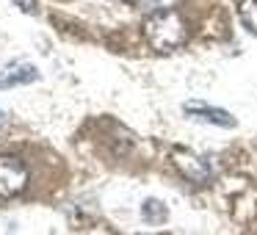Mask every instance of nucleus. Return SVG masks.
I'll list each match as a JSON object with an SVG mask.
<instances>
[{
    "instance_id": "nucleus-1",
    "label": "nucleus",
    "mask_w": 257,
    "mask_h": 235,
    "mask_svg": "<svg viewBox=\"0 0 257 235\" xmlns=\"http://www.w3.org/2000/svg\"><path fill=\"white\" fill-rule=\"evenodd\" d=\"M144 36L158 53H172L185 42V23L177 12L161 9L144 20Z\"/></svg>"
},
{
    "instance_id": "nucleus-2",
    "label": "nucleus",
    "mask_w": 257,
    "mask_h": 235,
    "mask_svg": "<svg viewBox=\"0 0 257 235\" xmlns=\"http://www.w3.org/2000/svg\"><path fill=\"white\" fill-rule=\"evenodd\" d=\"M28 185V169L20 158L0 155V196H17Z\"/></svg>"
},
{
    "instance_id": "nucleus-3",
    "label": "nucleus",
    "mask_w": 257,
    "mask_h": 235,
    "mask_svg": "<svg viewBox=\"0 0 257 235\" xmlns=\"http://www.w3.org/2000/svg\"><path fill=\"white\" fill-rule=\"evenodd\" d=\"M174 166H177L191 183H207V180H210V166H207V161L199 155H194L191 150L174 152Z\"/></svg>"
},
{
    "instance_id": "nucleus-4",
    "label": "nucleus",
    "mask_w": 257,
    "mask_h": 235,
    "mask_svg": "<svg viewBox=\"0 0 257 235\" xmlns=\"http://www.w3.org/2000/svg\"><path fill=\"white\" fill-rule=\"evenodd\" d=\"M183 111L188 113L191 119H199V122H210V125H218V128H235V116L224 108H213L207 102H185Z\"/></svg>"
},
{
    "instance_id": "nucleus-5",
    "label": "nucleus",
    "mask_w": 257,
    "mask_h": 235,
    "mask_svg": "<svg viewBox=\"0 0 257 235\" xmlns=\"http://www.w3.org/2000/svg\"><path fill=\"white\" fill-rule=\"evenodd\" d=\"M39 80V69L28 61H12L0 69V89H14L23 83H34Z\"/></svg>"
},
{
    "instance_id": "nucleus-6",
    "label": "nucleus",
    "mask_w": 257,
    "mask_h": 235,
    "mask_svg": "<svg viewBox=\"0 0 257 235\" xmlns=\"http://www.w3.org/2000/svg\"><path fill=\"white\" fill-rule=\"evenodd\" d=\"M141 216H144V221H150V224H163L169 218V210L163 207L161 199H147L144 207H141Z\"/></svg>"
},
{
    "instance_id": "nucleus-7",
    "label": "nucleus",
    "mask_w": 257,
    "mask_h": 235,
    "mask_svg": "<svg viewBox=\"0 0 257 235\" xmlns=\"http://www.w3.org/2000/svg\"><path fill=\"white\" fill-rule=\"evenodd\" d=\"M238 12H240V20H243V25L257 36V0H243Z\"/></svg>"
},
{
    "instance_id": "nucleus-8",
    "label": "nucleus",
    "mask_w": 257,
    "mask_h": 235,
    "mask_svg": "<svg viewBox=\"0 0 257 235\" xmlns=\"http://www.w3.org/2000/svg\"><path fill=\"white\" fill-rule=\"evenodd\" d=\"M12 3L17 9H23L25 14H36V12H39V9H36V0H12Z\"/></svg>"
},
{
    "instance_id": "nucleus-9",
    "label": "nucleus",
    "mask_w": 257,
    "mask_h": 235,
    "mask_svg": "<svg viewBox=\"0 0 257 235\" xmlns=\"http://www.w3.org/2000/svg\"><path fill=\"white\" fill-rule=\"evenodd\" d=\"M133 3H141V6H150V3H158V0H133Z\"/></svg>"
},
{
    "instance_id": "nucleus-10",
    "label": "nucleus",
    "mask_w": 257,
    "mask_h": 235,
    "mask_svg": "<svg viewBox=\"0 0 257 235\" xmlns=\"http://www.w3.org/2000/svg\"><path fill=\"white\" fill-rule=\"evenodd\" d=\"M6 125V111H0V128Z\"/></svg>"
}]
</instances>
